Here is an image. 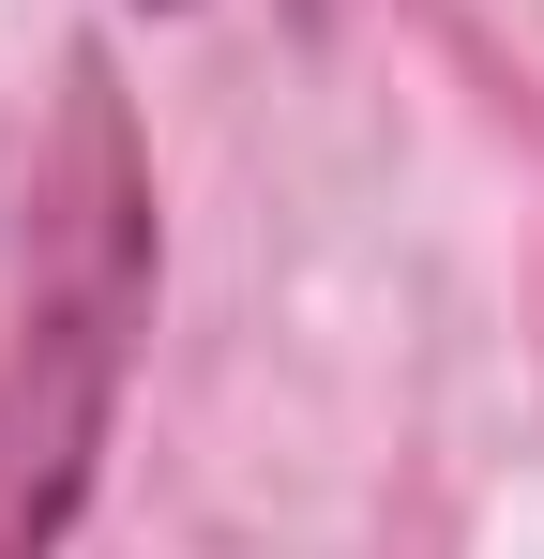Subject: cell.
Segmentation results:
<instances>
[{"instance_id":"1","label":"cell","mask_w":544,"mask_h":559,"mask_svg":"<svg viewBox=\"0 0 544 559\" xmlns=\"http://www.w3.org/2000/svg\"><path fill=\"white\" fill-rule=\"evenodd\" d=\"M137 302H152V167L121 136L106 61H76L61 152L31 182V302H15V348H0V559H46L76 530Z\"/></svg>"}]
</instances>
